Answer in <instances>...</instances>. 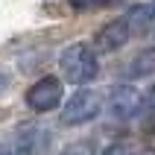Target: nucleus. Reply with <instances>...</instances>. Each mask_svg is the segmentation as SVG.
Masks as SVG:
<instances>
[{
  "instance_id": "8",
  "label": "nucleus",
  "mask_w": 155,
  "mask_h": 155,
  "mask_svg": "<svg viewBox=\"0 0 155 155\" xmlns=\"http://www.w3.org/2000/svg\"><path fill=\"white\" fill-rule=\"evenodd\" d=\"M132 79H143V76H152L155 73V47H147V50H140L135 59L129 61V68H126Z\"/></svg>"
},
{
  "instance_id": "1",
  "label": "nucleus",
  "mask_w": 155,
  "mask_h": 155,
  "mask_svg": "<svg viewBox=\"0 0 155 155\" xmlns=\"http://www.w3.org/2000/svg\"><path fill=\"white\" fill-rule=\"evenodd\" d=\"M59 68H61V76L68 79L70 85H88V82L97 76L100 64H97L94 47H91V44L76 41V44H70L68 50L61 53Z\"/></svg>"
},
{
  "instance_id": "16",
  "label": "nucleus",
  "mask_w": 155,
  "mask_h": 155,
  "mask_svg": "<svg viewBox=\"0 0 155 155\" xmlns=\"http://www.w3.org/2000/svg\"><path fill=\"white\" fill-rule=\"evenodd\" d=\"M152 147H155V132H152Z\"/></svg>"
},
{
  "instance_id": "7",
  "label": "nucleus",
  "mask_w": 155,
  "mask_h": 155,
  "mask_svg": "<svg viewBox=\"0 0 155 155\" xmlns=\"http://www.w3.org/2000/svg\"><path fill=\"white\" fill-rule=\"evenodd\" d=\"M152 6H147V3H138V6H132L129 12H126V26H129V32L132 35H140V32H147L149 26H152Z\"/></svg>"
},
{
  "instance_id": "10",
  "label": "nucleus",
  "mask_w": 155,
  "mask_h": 155,
  "mask_svg": "<svg viewBox=\"0 0 155 155\" xmlns=\"http://www.w3.org/2000/svg\"><path fill=\"white\" fill-rule=\"evenodd\" d=\"M103 155H135V149L126 147V143H111V147H105Z\"/></svg>"
},
{
  "instance_id": "13",
  "label": "nucleus",
  "mask_w": 155,
  "mask_h": 155,
  "mask_svg": "<svg viewBox=\"0 0 155 155\" xmlns=\"http://www.w3.org/2000/svg\"><path fill=\"white\" fill-rule=\"evenodd\" d=\"M6 88H9V79L3 76V73H0V94H3V91H6Z\"/></svg>"
},
{
  "instance_id": "5",
  "label": "nucleus",
  "mask_w": 155,
  "mask_h": 155,
  "mask_svg": "<svg viewBox=\"0 0 155 155\" xmlns=\"http://www.w3.org/2000/svg\"><path fill=\"white\" fill-rule=\"evenodd\" d=\"M129 38H132V32H129V26H126V21L123 18H114V21H108L97 32L94 44H97V50H103V53H114V50H120Z\"/></svg>"
},
{
  "instance_id": "3",
  "label": "nucleus",
  "mask_w": 155,
  "mask_h": 155,
  "mask_svg": "<svg viewBox=\"0 0 155 155\" xmlns=\"http://www.w3.org/2000/svg\"><path fill=\"white\" fill-rule=\"evenodd\" d=\"M61 94H64V85H61V79L56 76H41L35 85H29L26 91V105L38 114H47L53 108H59L61 105Z\"/></svg>"
},
{
  "instance_id": "12",
  "label": "nucleus",
  "mask_w": 155,
  "mask_h": 155,
  "mask_svg": "<svg viewBox=\"0 0 155 155\" xmlns=\"http://www.w3.org/2000/svg\"><path fill=\"white\" fill-rule=\"evenodd\" d=\"M147 105H149V108H155V88L147 94Z\"/></svg>"
},
{
  "instance_id": "9",
  "label": "nucleus",
  "mask_w": 155,
  "mask_h": 155,
  "mask_svg": "<svg viewBox=\"0 0 155 155\" xmlns=\"http://www.w3.org/2000/svg\"><path fill=\"white\" fill-rule=\"evenodd\" d=\"M59 155H94V143H91V140H73V143H68Z\"/></svg>"
},
{
  "instance_id": "2",
  "label": "nucleus",
  "mask_w": 155,
  "mask_h": 155,
  "mask_svg": "<svg viewBox=\"0 0 155 155\" xmlns=\"http://www.w3.org/2000/svg\"><path fill=\"white\" fill-rule=\"evenodd\" d=\"M103 111V97L94 88H79L68 103L61 105V126H82L100 117Z\"/></svg>"
},
{
  "instance_id": "6",
  "label": "nucleus",
  "mask_w": 155,
  "mask_h": 155,
  "mask_svg": "<svg viewBox=\"0 0 155 155\" xmlns=\"http://www.w3.org/2000/svg\"><path fill=\"white\" fill-rule=\"evenodd\" d=\"M15 149L21 155H47V149H50V132L35 129V126H24L15 138Z\"/></svg>"
},
{
  "instance_id": "4",
  "label": "nucleus",
  "mask_w": 155,
  "mask_h": 155,
  "mask_svg": "<svg viewBox=\"0 0 155 155\" xmlns=\"http://www.w3.org/2000/svg\"><path fill=\"white\" fill-rule=\"evenodd\" d=\"M143 108V94H140L135 85H117L108 94V111L117 117V120H129Z\"/></svg>"
},
{
  "instance_id": "11",
  "label": "nucleus",
  "mask_w": 155,
  "mask_h": 155,
  "mask_svg": "<svg viewBox=\"0 0 155 155\" xmlns=\"http://www.w3.org/2000/svg\"><path fill=\"white\" fill-rule=\"evenodd\" d=\"M76 9H82V6H94V3H100V0H70Z\"/></svg>"
},
{
  "instance_id": "15",
  "label": "nucleus",
  "mask_w": 155,
  "mask_h": 155,
  "mask_svg": "<svg viewBox=\"0 0 155 155\" xmlns=\"http://www.w3.org/2000/svg\"><path fill=\"white\" fill-rule=\"evenodd\" d=\"M0 155H9V152H6V149H3V147H0Z\"/></svg>"
},
{
  "instance_id": "14",
  "label": "nucleus",
  "mask_w": 155,
  "mask_h": 155,
  "mask_svg": "<svg viewBox=\"0 0 155 155\" xmlns=\"http://www.w3.org/2000/svg\"><path fill=\"white\" fill-rule=\"evenodd\" d=\"M149 29H152V35H155V18H152V26H149Z\"/></svg>"
}]
</instances>
